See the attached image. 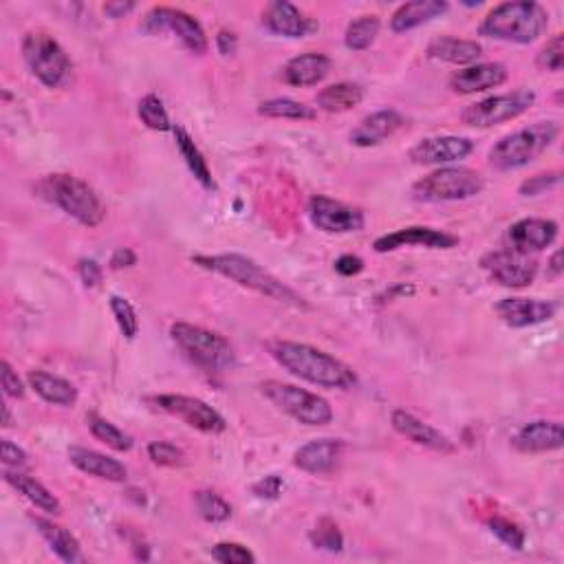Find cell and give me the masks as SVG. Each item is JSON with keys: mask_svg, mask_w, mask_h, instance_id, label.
Returning <instances> with one entry per match:
<instances>
[{"mask_svg": "<svg viewBox=\"0 0 564 564\" xmlns=\"http://www.w3.org/2000/svg\"><path fill=\"white\" fill-rule=\"evenodd\" d=\"M269 353L285 371L313 386L338 390H351L357 386V375L349 364L311 344L278 340L269 344Z\"/></svg>", "mask_w": 564, "mask_h": 564, "instance_id": "cell-1", "label": "cell"}, {"mask_svg": "<svg viewBox=\"0 0 564 564\" xmlns=\"http://www.w3.org/2000/svg\"><path fill=\"white\" fill-rule=\"evenodd\" d=\"M192 263L199 265L201 269L214 271L227 280L236 282L245 289H252L256 294L265 296L269 300L282 302V305H291V307H302L307 309L309 305L305 302V298L298 296L294 289L287 287L285 282L278 280L274 274H269L265 267H260L256 260L241 256V254H216V256H192Z\"/></svg>", "mask_w": 564, "mask_h": 564, "instance_id": "cell-2", "label": "cell"}, {"mask_svg": "<svg viewBox=\"0 0 564 564\" xmlns=\"http://www.w3.org/2000/svg\"><path fill=\"white\" fill-rule=\"evenodd\" d=\"M549 27L547 9L531 3V0H516V3L496 5L490 14L483 18L481 36L516 42V45H531Z\"/></svg>", "mask_w": 564, "mask_h": 564, "instance_id": "cell-3", "label": "cell"}, {"mask_svg": "<svg viewBox=\"0 0 564 564\" xmlns=\"http://www.w3.org/2000/svg\"><path fill=\"white\" fill-rule=\"evenodd\" d=\"M36 192L86 227H97L106 219V208L95 190L73 175H47L36 183Z\"/></svg>", "mask_w": 564, "mask_h": 564, "instance_id": "cell-4", "label": "cell"}, {"mask_svg": "<svg viewBox=\"0 0 564 564\" xmlns=\"http://www.w3.org/2000/svg\"><path fill=\"white\" fill-rule=\"evenodd\" d=\"M560 126L556 122H536L505 135L490 150V166L498 172L520 170L536 161L558 139Z\"/></svg>", "mask_w": 564, "mask_h": 564, "instance_id": "cell-5", "label": "cell"}, {"mask_svg": "<svg viewBox=\"0 0 564 564\" xmlns=\"http://www.w3.org/2000/svg\"><path fill=\"white\" fill-rule=\"evenodd\" d=\"M170 335L179 349L186 353L194 364L210 373H227L236 368L234 346L221 333L197 327L190 322H175Z\"/></svg>", "mask_w": 564, "mask_h": 564, "instance_id": "cell-6", "label": "cell"}, {"mask_svg": "<svg viewBox=\"0 0 564 564\" xmlns=\"http://www.w3.org/2000/svg\"><path fill=\"white\" fill-rule=\"evenodd\" d=\"M23 58L29 71L47 86V89H62L71 82L73 64L60 42L45 34V31H31L23 40Z\"/></svg>", "mask_w": 564, "mask_h": 564, "instance_id": "cell-7", "label": "cell"}, {"mask_svg": "<svg viewBox=\"0 0 564 564\" xmlns=\"http://www.w3.org/2000/svg\"><path fill=\"white\" fill-rule=\"evenodd\" d=\"M485 181L479 172L472 168H439L419 179L412 186V199L421 203H448V201H465L481 194Z\"/></svg>", "mask_w": 564, "mask_h": 564, "instance_id": "cell-8", "label": "cell"}, {"mask_svg": "<svg viewBox=\"0 0 564 564\" xmlns=\"http://www.w3.org/2000/svg\"><path fill=\"white\" fill-rule=\"evenodd\" d=\"M260 393L278 410L287 412L291 419L305 423V426H327L333 421V408L329 401L311 393V390L267 379V382L260 384Z\"/></svg>", "mask_w": 564, "mask_h": 564, "instance_id": "cell-9", "label": "cell"}, {"mask_svg": "<svg viewBox=\"0 0 564 564\" xmlns=\"http://www.w3.org/2000/svg\"><path fill=\"white\" fill-rule=\"evenodd\" d=\"M536 102V93L529 89H518L512 93L485 97L481 102H474L463 108L461 122L474 128H490L496 124L512 122V119L527 113Z\"/></svg>", "mask_w": 564, "mask_h": 564, "instance_id": "cell-10", "label": "cell"}, {"mask_svg": "<svg viewBox=\"0 0 564 564\" xmlns=\"http://www.w3.org/2000/svg\"><path fill=\"white\" fill-rule=\"evenodd\" d=\"M141 29H144L146 34H164V31H170V34H175L183 42V47L197 53V56L208 53V36H205L201 23L190 14L181 12V9H150L144 23H141Z\"/></svg>", "mask_w": 564, "mask_h": 564, "instance_id": "cell-11", "label": "cell"}, {"mask_svg": "<svg viewBox=\"0 0 564 564\" xmlns=\"http://www.w3.org/2000/svg\"><path fill=\"white\" fill-rule=\"evenodd\" d=\"M146 401L159 408L161 412H166V415L181 419L186 426L205 432V435H221V432H225L227 428L221 412H216L212 406H208L205 401L197 397L157 395V397H148Z\"/></svg>", "mask_w": 564, "mask_h": 564, "instance_id": "cell-12", "label": "cell"}, {"mask_svg": "<svg viewBox=\"0 0 564 564\" xmlns=\"http://www.w3.org/2000/svg\"><path fill=\"white\" fill-rule=\"evenodd\" d=\"M481 265L487 274L498 282V285L512 289L529 287L538 274L536 258H531L529 254L514 252V249H501V252L487 254L481 260Z\"/></svg>", "mask_w": 564, "mask_h": 564, "instance_id": "cell-13", "label": "cell"}, {"mask_svg": "<svg viewBox=\"0 0 564 564\" xmlns=\"http://www.w3.org/2000/svg\"><path fill=\"white\" fill-rule=\"evenodd\" d=\"M309 219L318 230L327 234H351L364 230V212L360 208L329 197H313L309 201Z\"/></svg>", "mask_w": 564, "mask_h": 564, "instance_id": "cell-14", "label": "cell"}, {"mask_svg": "<svg viewBox=\"0 0 564 564\" xmlns=\"http://www.w3.org/2000/svg\"><path fill=\"white\" fill-rule=\"evenodd\" d=\"M412 245L428 247V249H452L459 245V236L435 230V227L412 225V227H404V230L379 236L373 243V249L377 254H388V252H395V249L412 247Z\"/></svg>", "mask_w": 564, "mask_h": 564, "instance_id": "cell-15", "label": "cell"}, {"mask_svg": "<svg viewBox=\"0 0 564 564\" xmlns=\"http://www.w3.org/2000/svg\"><path fill=\"white\" fill-rule=\"evenodd\" d=\"M474 153V141L468 137H428L410 148V159L417 166L454 164Z\"/></svg>", "mask_w": 564, "mask_h": 564, "instance_id": "cell-16", "label": "cell"}, {"mask_svg": "<svg viewBox=\"0 0 564 564\" xmlns=\"http://www.w3.org/2000/svg\"><path fill=\"white\" fill-rule=\"evenodd\" d=\"M390 423H393V428L399 432L401 437L417 443V446L421 448L435 450L441 454L457 452V446H454V441L450 437L443 435V432L437 430L435 426H430V423L421 421L408 410H401V408L393 410V415H390Z\"/></svg>", "mask_w": 564, "mask_h": 564, "instance_id": "cell-17", "label": "cell"}, {"mask_svg": "<svg viewBox=\"0 0 564 564\" xmlns=\"http://www.w3.org/2000/svg\"><path fill=\"white\" fill-rule=\"evenodd\" d=\"M556 311L558 307L553 302L536 298H503L496 305V316L512 329L536 327V324L551 320Z\"/></svg>", "mask_w": 564, "mask_h": 564, "instance_id": "cell-18", "label": "cell"}, {"mask_svg": "<svg viewBox=\"0 0 564 564\" xmlns=\"http://www.w3.org/2000/svg\"><path fill=\"white\" fill-rule=\"evenodd\" d=\"M558 223L551 219H523L509 227V249L520 254H536L556 243Z\"/></svg>", "mask_w": 564, "mask_h": 564, "instance_id": "cell-19", "label": "cell"}, {"mask_svg": "<svg viewBox=\"0 0 564 564\" xmlns=\"http://www.w3.org/2000/svg\"><path fill=\"white\" fill-rule=\"evenodd\" d=\"M562 443H564L562 423L551 421V419H538V421L525 423V426L520 428L512 439L514 450L523 452V454L553 452V450H560Z\"/></svg>", "mask_w": 564, "mask_h": 564, "instance_id": "cell-20", "label": "cell"}, {"mask_svg": "<svg viewBox=\"0 0 564 564\" xmlns=\"http://www.w3.org/2000/svg\"><path fill=\"white\" fill-rule=\"evenodd\" d=\"M509 78L507 67L501 62H483L472 64L457 73H452L450 89L459 95H472L496 89V86L505 84Z\"/></svg>", "mask_w": 564, "mask_h": 564, "instance_id": "cell-21", "label": "cell"}, {"mask_svg": "<svg viewBox=\"0 0 564 564\" xmlns=\"http://www.w3.org/2000/svg\"><path fill=\"white\" fill-rule=\"evenodd\" d=\"M404 124H406L404 115L393 111V108H384V111H375L371 115H366L362 122L353 128L351 141L353 146L373 148L384 144V141L393 137L397 130L404 128Z\"/></svg>", "mask_w": 564, "mask_h": 564, "instance_id": "cell-22", "label": "cell"}, {"mask_svg": "<svg viewBox=\"0 0 564 564\" xmlns=\"http://www.w3.org/2000/svg\"><path fill=\"white\" fill-rule=\"evenodd\" d=\"M342 454V441L338 439H316L298 448L294 454V465L307 474H329Z\"/></svg>", "mask_w": 564, "mask_h": 564, "instance_id": "cell-23", "label": "cell"}, {"mask_svg": "<svg viewBox=\"0 0 564 564\" xmlns=\"http://www.w3.org/2000/svg\"><path fill=\"white\" fill-rule=\"evenodd\" d=\"M263 23L271 34L285 38H305L313 27L311 20L305 18V14H302L296 5L287 3V0H276V3L267 5Z\"/></svg>", "mask_w": 564, "mask_h": 564, "instance_id": "cell-24", "label": "cell"}, {"mask_svg": "<svg viewBox=\"0 0 564 564\" xmlns=\"http://www.w3.org/2000/svg\"><path fill=\"white\" fill-rule=\"evenodd\" d=\"M69 459L80 472L95 476V479H102L108 483H124L128 479L126 465L119 463L117 459L106 457L102 452L73 446L69 448Z\"/></svg>", "mask_w": 564, "mask_h": 564, "instance_id": "cell-25", "label": "cell"}, {"mask_svg": "<svg viewBox=\"0 0 564 564\" xmlns=\"http://www.w3.org/2000/svg\"><path fill=\"white\" fill-rule=\"evenodd\" d=\"M331 71V60L322 53H302V56L291 58L285 69H282V78L291 86H300V89H307V86H316L324 78H327Z\"/></svg>", "mask_w": 564, "mask_h": 564, "instance_id": "cell-26", "label": "cell"}, {"mask_svg": "<svg viewBox=\"0 0 564 564\" xmlns=\"http://www.w3.org/2000/svg\"><path fill=\"white\" fill-rule=\"evenodd\" d=\"M448 9L450 5L446 0H415V3H406L390 18V29H393L395 34H406V31L417 29L430 23V20L443 16Z\"/></svg>", "mask_w": 564, "mask_h": 564, "instance_id": "cell-27", "label": "cell"}, {"mask_svg": "<svg viewBox=\"0 0 564 564\" xmlns=\"http://www.w3.org/2000/svg\"><path fill=\"white\" fill-rule=\"evenodd\" d=\"M29 388L34 393L53 406H73L78 401V388H75L67 379L58 375H51L47 371H31L27 375Z\"/></svg>", "mask_w": 564, "mask_h": 564, "instance_id": "cell-28", "label": "cell"}, {"mask_svg": "<svg viewBox=\"0 0 564 564\" xmlns=\"http://www.w3.org/2000/svg\"><path fill=\"white\" fill-rule=\"evenodd\" d=\"M34 520L36 529L40 531V536L47 540V545L51 547V551L56 553V556L62 562H82V549H80V542L75 538L69 529H64L62 525H56L53 520L49 518H42V516H31Z\"/></svg>", "mask_w": 564, "mask_h": 564, "instance_id": "cell-29", "label": "cell"}, {"mask_svg": "<svg viewBox=\"0 0 564 564\" xmlns=\"http://www.w3.org/2000/svg\"><path fill=\"white\" fill-rule=\"evenodd\" d=\"M5 481L12 485L18 494H23L31 505H36L40 512H47L53 516L62 514V503L58 501V496L51 494L45 485L34 479V476H29L20 470L16 472L5 470Z\"/></svg>", "mask_w": 564, "mask_h": 564, "instance_id": "cell-30", "label": "cell"}, {"mask_svg": "<svg viewBox=\"0 0 564 564\" xmlns=\"http://www.w3.org/2000/svg\"><path fill=\"white\" fill-rule=\"evenodd\" d=\"M483 56V47L476 40H461L452 36L435 38L428 45V58L450 64H472Z\"/></svg>", "mask_w": 564, "mask_h": 564, "instance_id": "cell-31", "label": "cell"}, {"mask_svg": "<svg viewBox=\"0 0 564 564\" xmlns=\"http://www.w3.org/2000/svg\"><path fill=\"white\" fill-rule=\"evenodd\" d=\"M172 133H175V141H177L179 153H181L183 161H186V166L190 168L194 179H197L205 190L216 192V181L212 177V170L208 166V161H205L199 146L194 144V139L190 137L188 130L181 128V126H175V128H172Z\"/></svg>", "mask_w": 564, "mask_h": 564, "instance_id": "cell-32", "label": "cell"}, {"mask_svg": "<svg viewBox=\"0 0 564 564\" xmlns=\"http://www.w3.org/2000/svg\"><path fill=\"white\" fill-rule=\"evenodd\" d=\"M364 100L362 86L351 84V82H338L331 84L327 89H322L318 93V106L327 113H346L351 108L360 106Z\"/></svg>", "mask_w": 564, "mask_h": 564, "instance_id": "cell-33", "label": "cell"}, {"mask_svg": "<svg viewBox=\"0 0 564 564\" xmlns=\"http://www.w3.org/2000/svg\"><path fill=\"white\" fill-rule=\"evenodd\" d=\"M258 115L269 119H296V122H307V119H316V108H311L302 102L289 100V97H276V100H267L258 106Z\"/></svg>", "mask_w": 564, "mask_h": 564, "instance_id": "cell-34", "label": "cell"}, {"mask_svg": "<svg viewBox=\"0 0 564 564\" xmlns=\"http://www.w3.org/2000/svg\"><path fill=\"white\" fill-rule=\"evenodd\" d=\"M379 29H382V23L377 16H360L346 27L344 45L351 51H366L377 40Z\"/></svg>", "mask_w": 564, "mask_h": 564, "instance_id": "cell-35", "label": "cell"}, {"mask_svg": "<svg viewBox=\"0 0 564 564\" xmlns=\"http://www.w3.org/2000/svg\"><path fill=\"white\" fill-rule=\"evenodd\" d=\"M86 423H89L93 437L97 441L106 443L108 448H113L117 452H128L130 448H133V437L126 435L124 430H119L117 426H113L111 421L102 419L100 415H89L86 417Z\"/></svg>", "mask_w": 564, "mask_h": 564, "instance_id": "cell-36", "label": "cell"}, {"mask_svg": "<svg viewBox=\"0 0 564 564\" xmlns=\"http://www.w3.org/2000/svg\"><path fill=\"white\" fill-rule=\"evenodd\" d=\"M194 505L199 509V516L208 523H225L232 516V507L230 503L221 498L219 494L201 490L194 494Z\"/></svg>", "mask_w": 564, "mask_h": 564, "instance_id": "cell-37", "label": "cell"}, {"mask_svg": "<svg viewBox=\"0 0 564 564\" xmlns=\"http://www.w3.org/2000/svg\"><path fill=\"white\" fill-rule=\"evenodd\" d=\"M139 119L146 124V128L150 130H157V133H168L175 126L170 124V117L164 102L159 100L157 95H146L144 100L139 102Z\"/></svg>", "mask_w": 564, "mask_h": 564, "instance_id": "cell-38", "label": "cell"}, {"mask_svg": "<svg viewBox=\"0 0 564 564\" xmlns=\"http://www.w3.org/2000/svg\"><path fill=\"white\" fill-rule=\"evenodd\" d=\"M311 545L329 553H340L344 549V536L340 527L333 523L331 518H320L318 525L311 529L309 534Z\"/></svg>", "mask_w": 564, "mask_h": 564, "instance_id": "cell-39", "label": "cell"}, {"mask_svg": "<svg viewBox=\"0 0 564 564\" xmlns=\"http://www.w3.org/2000/svg\"><path fill=\"white\" fill-rule=\"evenodd\" d=\"M111 311L124 338L135 340V335L139 333V318L135 307L122 296H111Z\"/></svg>", "mask_w": 564, "mask_h": 564, "instance_id": "cell-40", "label": "cell"}, {"mask_svg": "<svg viewBox=\"0 0 564 564\" xmlns=\"http://www.w3.org/2000/svg\"><path fill=\"white\" fill-rule=\"evenodd\" d=\"M490 531L509 549L520 551L525 547V531L520 529L516 523H512L509 518H501V516L492 518L490 520Z\"/></svg>", "mask_w": 564, "mask_h": 564, "instance_id": "cell-41", "label": "cell"}, {"mask_svg": "<svg viewBox=\"0 0 564 564\" xmlns=\"http://www.w3.org/2000/svg\"><path fill=\"white\" fill-rule=\"evenodd\" d=\"M212 560L221 564H254L256 556L247 547L238 545V542H219L210 551Z\"/></svg>", "mask_w": 564, "mask_h": 564, "instance_id": "cell-42", "label": "cell"}, {"mask_svg": "<svg viewBox=\"0 0 564 564\" xmlns=\"http://www.w3.org/2000/svg\"><path fill=\"white\" fill-rule=\"evenodd\" d=\"M148 459L155 465H161V468H177V465H181L183 459H186V454H183V450L177 448L175 443L155 441L148 446Z\"/></svg>", "mask_w": 564, "mask_h": 564, "instance_id": "cell-43", "label": "cell"}, {"mask_svg": "<svg viewBox=\"0 0 564 564\" xmlns=\"http://www.w3.org/2000/svg\"><path fill=\"white\" fill-rule=\"evenodd\" d=\"M538 67L542 71H553L560 73L564 67V36L558 34L553 36L547 47L538 53Z\"/></svg>", "mask_w": 564, "mask_h": 564, "instance_id": "cell-44", "label": "cell"}, {"mask_svg": "<svg viewBox=\"0 0 564 564\" xmlns=\"http://www.w3.org/2000/svg\"><path fill=\"white\" fill-rule=\"evenodd\" d=\"M562 179L560 172H542V175L529 177L527 181L520 183V194L523 197H538V194H545L547 190H551L553 186H558Z\"/></svg>", "mask_w": 564, "mask_h": 564, "instance_id": "cell-45", "label": "cell"}, {"mask_svg": "<svg viewBox=\"0 0 564 564\" xmlns=\"http://www.w3.org/2000/svg\"><path fill=\"white\" fill-rule=\"evenodd\" d=\"M0 384H3V393L12 399H23L25 397V384L23 379L12 368L7 360L0 362Z\"/></svg>", "mask_w": 564, "mask_h": 564, "instance_id": "cell-46", "label": "cell"}, {"mask_svg": "<svg viewBox=\"0 0 564 564\" xmlns=\"http://www.w3.org/2000/svg\"><path fill=\"white\" fill-rule=\"evenodd\" d=\"M0 452H3V463L5 468H14V470H25L29 465V457L23 448H18L16 443H12L9 439L0 441Z\"/></svg>", "mask_w": 564, "mask_h": 564, "instance_id": "cell-47", "label": "cell"}, {"mask_svg": "<svg viewBox=\"0 0 564 564\" xmlns=\"http://www.w3.org/2000/svg\"><path fill=\"white\" fill-rule=\"evenodd\" d=\"M285 490V481L276 474H269L265 479H260L258 483L252 485V492L256 498H265V501H276V498Z\"/></svg>", "mask_w": 564, "mask_h": 564, "instance_id": "cell-48", "label": "cell"}, {"mask_svg": "<svg viewBox=\"0 0 564 564\" xmlns=\"http://www.w3.org/2000/svg\"><path fill=\"white\" fill-rule=\"evenodd\" d=\"M78 271H80V278L82 282L89 289L97 287L102 282V267L95 263L93 258H80V263H78Z\"/></svg>", "mask_w": 564, "mask_h": 564, "instance_id": "cell-49", "label": "cell"}, {"mask_svg": "<svg viewBox=\"0 0 564 564\" xmlns=\"http://www.w3.org/2000/svg\"><path fill=\"white\" fill-rule=\"evenodd\" d=\"M364 269V260L360 256H353V254H344L338 260H335V271H338L340 276H357L360 271Z\"/></svg>", "mask_w": 564, "mask_h": 564, "instance_id": "cell-50", "label": "cell"}, {"mask_svg": "<svg viewBox=\"0 0 564 564\" xmlns=\"http://www.w3.org/2000/svg\"><path fill=\"white\" fill-rule=\"evenodd\" d=\"M133 265H137V254L133 252V249L122 247L111 256V267L113 269H126V267H133Z\"/></svg>", "mask_w": 564, "mask_h": 564, "instance_id": "cell-51", "label": "cell"}, {"mask_svg": "<svg viewBox=\"0 0 564 564\" xmlns=\"http://www.w3.org/2000/svg\"><path fill=\"white\" fill-rule=\"evenodd\" d=\"M236 45H238V40L232 31H225V29L219 31V36H216V47H219L221 56H234Z\"/></svg>", "mask_w": 564, "mask_h": 564, "instance_id": "cell-52", "label": "cell"}, {"mask_svg": "<svg viewBox=\"0 0 564 564\" xmlns=\"http://www.w3.org/2000/svg\"><path fill=\"white\" fill-rule=\"evenodd\" d=\"M133 9H135V3H106V5H104V14H106L108 18L117 20V18L128 16L130 12H133Z\"/></svg>", "mask_w": 564, "mask_h": 564, "instance_id": "cell-53", "label": "cell"}, {"mask_svg": "<svg viewBox=\"0 0 564 564\" xmlns=\"http://www.w3.org/2000/svg\"><path fill=\"white\" fill-rule=\"evenodd\" d=\"M549 271H551L553 278H558V276L562 274V252H560V249H558L556 254L551 256V260H549Z\"/></svg>", "mask_w": 564, "mask_h": 564, "instance_id": "cell-54", "label": "cell"}, {"mask_svg": "<svg viewBox=\"0 0 564 564\" xmlns=\"http://www.w3.org/2000/svg\"><path fill=\"white\" fill-rule=\"evenodd\" d=\"M3 426H12V412H9L7 404H3Z\"/></svg>", "mask_w": 564, "mask_h": 564, "instance_id": "cell-55", "label": "cell"}]
</instances>
